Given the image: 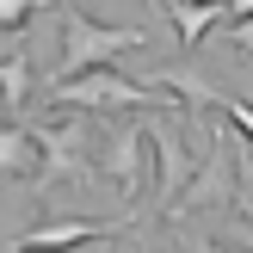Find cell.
I'll return each instance as SVG.
<instances>
[{
	"label": "cell",
	"mask_w": 253,
	"mask_h": 253,
	"mask_svg": "<svg viewBox=\"0 0 253 253\" xmlns=\"http://www.w3.org/2000/svg\"><path fill=\"white\" fill-rule=\"evenodd\" d=\"M111 229H86V222H62V229H37L25 241H12L6 253H68V247H86V241H105Z\"/></svg>",
	"instance_id": "obj_1"
}]
</instances>
